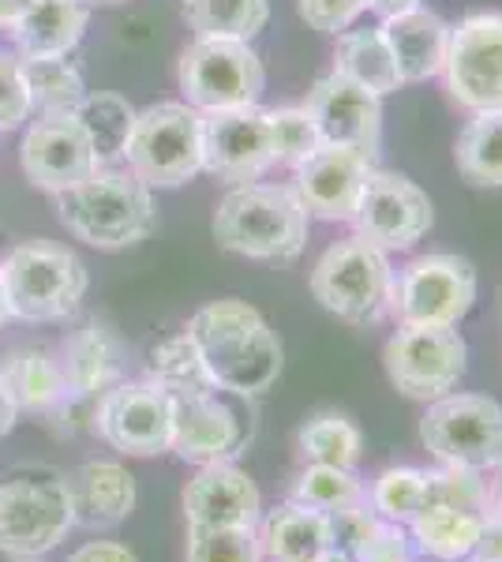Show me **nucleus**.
Returning a JSON list of instances; mask_svg holds the SVG:
<instances>
[{
  "mask_svg": "<svg viewBox=\"0 0 502 562\" xmlns=\"http://www.w3.org/2000/svg\"><path fill=\"white\" fill-rule=\"evenodd\" d=\"M188 338L207 368V379L225 394L259 397L278 383L286 352L270 323L244 301H214L188 323Z\"/></svg>",
  "mask_w": 502,
  "mask_h": 562,
  "instance_id": "1",
  "label": "nucleus"
},
{
  "mask_svg": "<svg viewBox=\"0 0 502 562\" xmlns=\"http://www.w3.org/2000/svg\"><path fill=\"white\" fill-rule=\"evenodd\" d=\"M64 229L98 251H124L147 240L158 225L154 195L132 169L98 166L94 173L57 195Z\"/></svg>",
  "mask_w": 502,
  "mask_h": 562,
  "instance_id": "2",
  "label": "nucleus"
},
{
  "mask_svg": "<svg viewBox=\"0 0 502 562\" xmlns=\"http://www.w3.org/2000/svg\"><path fill=\"white\" fill-rule=\"evenodd\" d=\"M214 240L244 259L289 262L308 244V211L293 188L233 184L214 211Z\"/></svg>",
  "mask_w": 502,
  "mask_h": 562,
  "instance_id": "3",
  "label": "nucleus"
},
{
  "mask_svg": "<svg viewBox=\"0 0 502 562\" xmlns=\"http://www.w3.org/2000/svg\"><path fill=\"white\" fill-rule=\"evenodd\" d=\"M8 319L57 323L68 319L87 296V267L57 240H23L0 262Z\"/></svg>",
  "mask_w": 502,
  "mask_h": 562,
  "instance_id": "4",
  "label": "nucleus"
},
{
  "mask_svg": "<svg viewBox=\"0 0 502 562\" xmlns=\"http://www.w3.org/2000/svg\"><path fill=\"white\" fill-rule=\"evenodd\" d=\"M121 158L150 188H180L203 173V113L188 102H158L135 113Z\"/></svg>",
  "mask_w": 502,
  "mask_h": 562,
  "instance_id": "5",
  "label": "nucleus"
},
{
  "mask_svg": "<svg viewBox=\"0 0 502 562\" xmlns=\"http://www.w3.org/2000/svg\"><path fill=\"white\" fill-rule=\"evenodd\" d=\"M177 83L185 102L199 113L259 105L267 71L252 42L241 38H196L180 53Z\"/></svg>",
  "mask_w": 502,
  "mask_h": 562,
  "instance_id": "6",
  "label": "nucleus"
},
{
  "mask_svg": "<svg viewBox=\"0 0 502 562\" xmlns=\"http://www.w3.org/2000/svg\"><path fill=\"white\" fill-rule=\"evenodd\" d=\"M71 510L64 473L20 469L0 484V551L12 559H42L68 537Z\"/></svg>",
  "mask_w": 502,
  "mask_h": 562,
  "instance_id": "7",
  "label": "nucleus"
},
{
  "mask_svg": "<svg viewBox=\"0 0 502 562\" xmlns=\"http://www.w3.org/2000/svg\"><path fill=\"white\" fill-rule=\"evenodd\" d=\"M390 285L394 270L387 251L364 237L331 244L312 270V296L345 323H376L390 307Z\"/></svg>",
  "mask_w": 502,
  "mask_h": 562,
  "instance_id": "8",
  "label": "nucleus"
},
{
  "mask_svg": "<svg viewBox=\"0 0 502 562\" xmlns=\"http://www.w3.org/2000/svg\"><path fill=\"white\" fill-rule=\"evenodd\" d=\"M477 267L450 251L420 256L398 270L390 312L401 326H458L477 304Z\"/></svg>",
  "mask_w": 502,
  "mask_h": 562,
  "instance_id": "9",
  "label": "nucleus"
},
{
  "mask_svg": "<svg viewBox=\"0 0 502 562\" xmlns=\"http://www.w3.org/2000/svg\"><path fill=\"white\" fill-rule=\"evenodd\" d=\"M420 442L443 465L488 473L502 461V405L483 394H446L424 409Z\"/></svg>",
  "mask_w": 502,
  "mask_h": 562,
  "instance_id": "10",
  "label": "nucleus"
},
{
  "mask_svg": "<svg viewBox=\"0 0 502 562\" xmlns=\"http://www.w3.org/2000/svg\"><path fill=\"white\" fill-rule=\"evenodd\" d=\"M382 364L398 394L432 405L461 383L469 346L458 326H401L382 349Z\"/></svg>",
  "mask_w": 502,
  "mask_h": 562,
  "instance_id": "11",
  "label": "nucleus"
},
{
  "mask_svg": "<svg viewBox=\"0 0 502 562\" xmlns=\"http://www.w3.org/2000/svg\"><path fill=\"white\" fill-rule=\"evenodd\" d=\"M443 76L450 98L469 113L502 109V12L465 15L450 26Z\"/></svg>",
  "mask_w": 502,
  "mask_h": 562,
  "instance_id": "12",
  "label": "nucleus"
},
{
  "mask_svg": "<svg viewBox=\"0 0 502 562\" xmlns=\"http://www.w3.org/2000/svg\"><path fill=\"white\" fill-rule=\"evenodd\" d=\"M432 222L435 206L424 188L401 173H387V169H376L368 177L353 214L356 237L376 244L387 256L390 251H409L416 240H424Z\"/></svg>",
  "mask_w": 502,
  "mask_h": 562,
  "instance_id": "13",
  "label": "nucleus"
},
{
  "mask_svg": "<svg viewBox=\"0 0 502 562\" xmlns=\"http://www.w3.org/2000/svg\"><path fill=\"white\" fill-rule=\"evenodd\" d=\"M94 428L127 458H154L169 450V394L154 383H116L98 397Z\"/></svg>",
  "mask_w": 502,
  "mask_h": 562,
  "instance_id": "14",
  "label": "nucleus"
},
{
  "mask_svg": "<svg viewBox=\"0 0 502 562\" xmlns=\"http://www.w3.org/2000/svg\"><path fill=\"white\" fill-rule=\"evenodd\" d=\"M20 166L23 177L34 188L60 195L71 184H79L83 177L94 173L102 161H98L83 121L76 113H64V116H38L26 128L20 147Z\"/></svg>",
  "mask_w": 502,
  "mask_h": 562,
  "instance_id": "15",
  "label": "nucleus"
},
{
  "mask_svg": "<svg viewBox=\"0 0 502 562\" xmlns=\"http://www.w3.org/2000/svg\"><path fill=\"white\" fill-rule=\"evenodd\" d=\"M169 394V450L191 465L230 461L244 447V424L230 405L217 397L214 386L199 390H166Z\"/></svg>",
  "mask_w": 502,
  "mask_h": 562,
  "instance_id": "16",
  "label": "nucleus"
},
{
  "mask_svg": "<svg viewBox=\"0 0 502 562\" xmlns=\"http://www.w3.org/2000/svg\"><path fill=\"white\" fill-rule=\"evenodd\" d=\"M274 166L267 109L203 113V169L225 184H252Z\"/></svg>",
  "mask_w": 502,
  "mask_h": 562,
  "instance_id": "17",
  "label": "nucleus"
},
{
  "mask_svg": "<svg viewBox=\"0 0 502 562\" xmlns=\"http://www.w3.org/2000/svg\"><path fill=\"white\" fill-rule=\"evenodd\" d=\"M308 116L315 121L326 147H349L368 158H379L382 147V98L371 90L356 87L353 79L323 76L308 90Z\"/></svg>",
  "mask_w": 502,
  "mask_h": 562,
  "instance_id": "18",
  "label": "nucleus"
},
{
  "mask_svg": "<svg viewBox=\"0 0 502 562\" xmlns=\"http://www.w3.org/2000/svg\"><path fill=\"white\" fill-rule=\"evenodd\" d=\"M376 173V158L349 147H319L304 166H297L293 192L308 217L323 222H353L360 192Z\"/></svg>",
  "mask_w": 502,
  "mask_h": 562,
  "instance_id": "19",
  "label": "nucleus"
},
{
  "mask_svg": "<svg viewBox=\"0 0 502 562\" xmlns=\"http://www.w3.org/2000/svg\"><path fill=\"white\" fill-rule=\"evenodd\" d=\"M188 529H255L263 518V498L255 480L233 461L199 465L185 487Z\"/></svg>",
  "mask_w": 502,
  "mask_h": 562,
  "instance_id": "20",
  "label": "nucleus"
},
{
  "mask_svg": "<svg viewBox=\"0 0 502 562\" xmlns=\"http://www.w3.org/2000/svg\"><path fill=\"white\" fill-rule=\"evenodd\" d=\"M71 525L83 529H113L135 510V476L121 461H87L64 473Z\"/></svg>",
  "mask_w": 502,
  "mask_h": 562,
  "instance_id": "21",
  "label": "nucleus"
},
{
  "mask_svg": "<svg viewBox=\"0 0 502 562\" xmlns=\"http://www.w3.org/2000/svg\"><path fill=\"white\" fill-rule=\"evenodd\" d=\"M390 42V53L398 60L401 83H424L432 76H443L446 49H450V23L443 15L427 12L424 4L409 12L387 15L379 23Z\"/></svg>",
  "mask_w": 502,
  "mask_h": 562,
  "instance_id": "22",
  "label": "nucleus"
},
{
  "mask_svg": "<svg viewBox=\"0 0 502 562\" xmlns=\"http://www.w3.org/2000/svg\"><path fill=\"white\" fill-rule=\"evenodd\" d=\"M255 537H259V551L274 562H312L323 551L337 548L331 514L312 510L304 503H286L270 510L255 525Z\"/></svg>",
  "mask_w": 502,
  "mask_h": 562,
  "instance_id": "23",
  "label": "nucleus"
},
{
  "mask_svg": "<svg viewBox=\"0 0 502 562\" xmlns=\"http://www.w3.org/2000/svg\"><path fill=\"white\" fill-rule=\"evenodd\" d=\"M90 8L83 0H38L20 23H12V42L20 57H68L87 34Z\"/></svg>",
  "mask_w": 502,
  "mask_h": 562,
  "instance_id": "24",
  "label": "nucleus"
},
{
  "mask_svg": "<svg viewBox=\"0 0 502 562\" xmlns=\"http://www.w3.org/2000/svg\"><path fill=\"white\" fill-rule=\"evenodd\" d=\"M334 71L379 98L405 87L401 83L398 60H394V53H390V42H387V34H382V26H349V31L337 34Z\"/></svg>",
  "mask_w": 502,
  "mask_h": 562,
  "instance_id": "25",
  "label": "nucleus"
},
{
  "mask_svg": "<svg viewBox=\"0 0 502 562\" xmlns=\"http://www.w3.org/2000/svg\"><path fill=\"white\" fill-rule=\"evenodd\" d=\"M60 371H64V386L76 397H98L113 386L116 375V341L105 326L87 323L64 341V357H60Z\"/></svg>",
  "mask_w": 502,
  "mask_h": 562,
  "instance_id": "26",
  "label": "nucleus"
},
{
  "mask_svg": "<svg viewBox=\"0 0 502 562\" xmlns=\"http://www.w3.org/2000/svg\"><path fill=\"white\" fill-rule=\"evenodd\" d=\"M0 375H4L8 394H12V402L20 413H49L53 405L68 397L60 360L45 349L8 352L4 364H0Z\"/></svg>",
  "mask_w": 502,
  "mask_h": 562,
  "instance_id": "27",
  "label": "nucleus"
},
{
  "mask_svg": "<svg viewBox=\"0 0 502 562\" xmlns=\"http://www.w3.org/2000/svg\"><path fill=\"white\" fill-rule=\"evenodd\" d=\"M480 518L483 514L454 503H424V510L409 521V529H413V540L424 555L439 562H461L469 559L472 543H477Z\"/></svg>",
  "mask_w": 502,
  "mask_h": 562,
  "instance_id": "28",
  "label": "nucleus"
},
{
  "mask_svg": "<svg viewBox=\"0 0 502 562\" xmlns=\"http://www.w3.org/2000/svg\"><path fill=\"white\" fill-rule=\"evenodd\" d=\"M458 173L477 188H502V109L472 113L454 143Z\"/></svg>",
  "mask_w": 502,
  "mask_h": 562,
  "instance_id": "29",
  "label": "nucleus"
},
{
  "mask_svg": "<svg viewBox=\"0 0 502 562\" xmlns=\"http://www.w3.org/2000/svg\"><path fill=\"white\" fill-rule=\"evenodd\" d=\"M20 65L26 94H31V113L64 116L83 105L87 83L64 57H20Z\"/></svg>",
  "mask_w": 502,
  "mask_h": 562,
  "instance_id": "30",
  "label": "nucleus"
},
{
  "mask_svg": "<svg viewBox=\"0 0 502 562\" xmlns=\"http://www.w3.org/2000/svg\"><path fill=\"white\" fill-rule=\"evenodd\" d=\"M185 20L196 38L252 42L270 20V0H185Z\"/></svg>",
  "mask_w": 502,
  "mask_h": 562,
  "instance_id": "31",
  "label": "nucleus"
},
{
  "mask_svg": "<svg viewBox=\"0 0 502 562\" xmlns=\"http://www.w3.org/2000/svg\"><path fill=\"white\" fill-rule=\"evenodd\" d=\"M297 447L308 465L353 469L356 461H360L364 435L345 413H315L312 420L300 428Z\"/></svg>",
  "mask_w": 502,
  "mask_h": 562,
  "instance_id": "32",
  "label": "nucleus"
},
{
  "mask_svg": "<svg viewBox=\"0 0 502 562\" xmlns=\"http://www.w3.org/2000/svg\"><path fill=\"white\" fill-rule=\"evenodd\" d=\"M135 109L127 98L113 94V90H98V94H87L83 105L76 109V116L83 121V128L94 143V154L102 166H109L113 158L124 154V143L132 135V124H135Z\"/></svg>",
  "mask_w": 502,
  "mask_h": 562,
  "instance_id": "33",
  "label": "nucleus"
},
{
  "mask_svg": "<svg viewBox=\"0 0 502 562\" xmlns=\"http://www.w3.org/2000/svg\"><path fill=\"white\" fill-rule=\"evenodd\" d=\"M368 503L382 521L409 525L427 503V473L413 465L387 469V473H379V480L371 484Z\"/></svg>",
  "mask_w": 502,
  "mask_h": 562,
  "instance_id": "34",
  "label": "nucleus"
},
{
  "mask_svg": "<svg viewBox=\"0 0 502 562\" xmlns=\"http://www.w3.org/2000/svg\"><path fill=\"white\" fill-rule=\"evenodd\" d=\"M368 498L364 484L353 476V469H334V465H308L293 484V503H304L312 510L337 514L345 506H356Z\"/></svg>",
  "mask_w": 502,
  "mask_h": 562,
  "instance_id": "35",
  "label": "nucleus"
},
{
  "mask_svg": "<svg viewBox=\"0 0 502 562\" xmlns=\"http://www.w3.org/2000/svg\"><path fill=\"white\" fill-rule=\"evenodd\" d=\"M270 124V147H274V166H304L312 154L323 147V135H319L315 121L308 116V109L286 105V109H267Z\"/></svg>",
  "mask_w": 502,
  "mask_h": 562,
  "instance_id": "36",
  "label": "nucleus"
},
{
  "mask_svg": "<svg viewBox=\"0 0 502 562\" xmlns=\"http://www.w3.org/2000/svg\"><path fill=\"white\" fill-rule=\"evenodd\" d=\"M150 383L161 390H199V386H214L207 379V368L199 360L196 346L185 330L166 338L161 346H154L150 352ZM217 390V386H214Z\"/></svg>",
  "mask_w": 502,
  "mask_h": 562,
  "instance_id": "37",
  "label": "nucleus"
},
{
  "mask_svg": "<svg viewBox=\"0 0 502 562\" xmlns=\"http://www.w3.org/2000/svg\"><path fill=\"white\" fill-rule=\"evenodd\" d=\"M185 562H263L255 529H188Z\"/></svg>",
  "mask_w": 502,
  "mask_h": 562,
  "instance_id": "38",
  "label": "nucleus"
},
{
  "mask_svg": "<svg viewBox=\"0 0 502 562\" xmlns=\"http://www.w3.org/2000/svg\"><path fill=\"white\" fill-rule=\"evenodd\" d=\"M31 121V94L23 83V65L15 53H0V132H15Z\"/></svg>",
  "mask_w": 502,
  "mask_h": 562,
  "instance_id": "39",
  "label": "nucleus"
},
{
  "mask_svg": "<svg viewBox=\"0 0 502 562\" xmlns=\"http://www.w3.org/2000/svg\"><path fill=\"white\" fill-rule=\"evenodd\" d=\"M297 12L319 34H342L368 12V0H297Z\"/></svg>",
  "mask_w": 502,
  "mask_h": 562,
  "instance_id": "40",
  "label": "nucleus"
},
{
  "mask_svg": "<svg viewBox=\"0 0 502 562\" xmlns=\"http://www.w3.org/2000/svg\"><path fill=\"white\" fill-rule=\"evenodd\" d=\"M353 562H413V548L409 537L401 532V525L379 521L356 548L349 551Z\"/></svg>",
  "mask_w": 502,
  "mask_h": 562,
  "instance_id": "41",
  "label": "nucleus"
},
{
  "mask_svg": "<svg viewBox=\"0 0 502 562\" xmlns=\"http://www.w3.org/2000/svg\"><path fill=\"white\" fill-rule=\"evenodd\" d=\"M472 562H502V514L488 510L480 518V532H477V543L469 551Z\"/></svg>",
  "mask_w": 502,
  "mask_h": 562,
  "instance_id": "42",
  "label": "nucleus"
},
{
  "mask_svg": "<svg viewBox=\"0 0 502 562\" xmlns=\"http://www.w3.org/2000/svg\"><path fill=\"white\" fill-rule=\"evenodd\" d=\"M68 562H140V559H135V551H127L124 543L94 540V543H87V548H79Z\"/></svg>",
  "mask_w": 502,
  "mask_h": 562,
  "instance_id": "43",
  "label": "nucleus"
},
{
  "mask_svg": "<svg viewBox=\"0 0 502 562\" xmlns=\"http://www.w3.org/2000/svg\"><path fill=\"white\" fill-rule=\"evenodd\" d=\"M15 420H20V409H15L12 394H8L4 375H0V439H4V435L15 428Z\"/></svg>",
  "mask_w": 502,
  "mask_h": 562,
  "instance_id": "44",
  "label": "nucleus"
},
{
  "mask_svg": "<svg viewBox=\"0 0 502 562\" xmlns=\"http://www.w3.org/2000/svg\"><path fill=\"white\" fill-rule=\"evenodd\" d=\"M34 4H38V0H0V26L8 31L12 23H20Z\"/></svg>",
  "mask_w": 502,
  "mask_h": 562,
  "instance_id": "45",
  "label": "nucleus"
},
{
  "mask_svg": "<svg viewBox=\"0 0 502 562\" xmlns=\"http://www.w3.org/2000/svg\"><path fill=\"white\" fill-rule=\"evenodd\" d=\"M420 4H424V0H368V8H376L382 20L398 12H409V8H420Z\"/></svg>",
  "mask_w": 502,
  "mask_h": 562,
  "instance_id": "46",
  "label": "nucleus"
},
{
  "mask_svg": "<svg viewBox=\"0 0 502 562\" xmlns=\"http://www.w3.org/2000/svg\"><path fill=\"white\" fill-rule=\"evenodd\" d=\"M488 510L502 514V461L491 469V480H488Z\"/></svg>",
  "mask_w": 502,
  "mask_h": 562,
  "instance_id": "47",
  "label": "nucleus"
},
{
  "mask_svg": "<svg viewBox=\"0 0 502 562\" xmlns=\"http://www.w3.org/2000/svg\"><path fill=\"white\" fill-rule=\"evenodd\" d=\"M312 562H353V559H349V551H342V548H331V551H323V555H315Z\"/></svg>",
  "mask_w": 502,
  "mask_h": 562,
  "instance_id": "48",
  "label": "nucleus"
},
{
  "mask_svg": "<svg viewBox=\"0 0 502 562\" xmlns=\"http://www.w3.org/2000/svg\"><path fill=\"white\" fill-rule=\"evenodd\" d=\"M8 323V304H4V278H0V330H4Z\"/></svg>",
  "mask_w": 502,
  "mask_h": 562,
  "instance_id": "49",
  "label": "nucleus"
},
{
  "mask_svg": "<svg viewBox=\"0 0 502 562\" xmlns=\"http://www.w3.org/2000/svg\"><path fill=\"white\" fill-rule=\"evenodd\" d=\"M83 4H124V0H83Z\"/></svg>",
  "mask_w": 502,
  "mask_h": 562,
  "instance_id": "50",
  "label": "nucleus"
},
{
  "mask_svg": "<svg viewBox=\"0 0 502 562\" xmlns=\"http://www.w3.org/2000/svg\"><path fill=\"white\" fill-rule=\"evenodd\" d=\"M15 562H42V559H15Z\"/></svg>",
  "mask_w": 502,
  "mask_h": 562,
  "instance_id": "51",
  "label": "nucleus"
}]
</instances>
